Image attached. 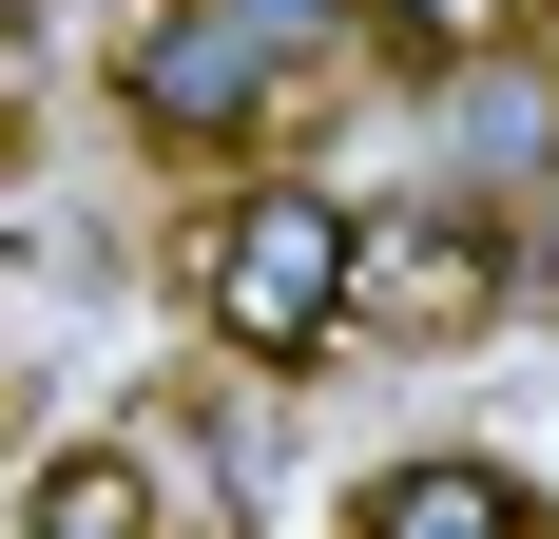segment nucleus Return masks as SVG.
<instances>
[{"label": "nucleus", "mask_w": 559, "mask_h": 539, "mask_svg": "<svg viewBox=\"0 0 559 539\" xmlns=\"http://www.w3.org/2000/svg\"><path fill=\"white\" fill-rule=\"evenodd\" d=\"M367 231L329 173H251V193H213L193 213V309H213L231 367H309V347H347L367 327Z\"/></svg>", "instance_id": "nucleus-1"}, {"label": "nucleus", "mask_w": 559, "mask_h": 539, "mask_svg": "<svg viewBox=\"0 0 559 539\" xmlns=\"http://www.w3.org/2000/svg\"><path fill=\"white\" fill-rule=\"evenodd\" d=\"M367 0H135V39H116V116L155 135V155H251L289 116V77L347 39Z\"/></svg>", "instance_id": "nucleus-2"}, {"label": "nucleus", "mask_w": 559, "mask_h": 539, "mask_svg": "<svg viewBox=\"0 0 559 539\" xmlns=\"http://www.w3.org/2000/svg\"><path fill=\"white\" fill-rule=\"evenodd\" d=\"M521 309V213H483V193H425V213L367 231V327H405V347H444V327Z\"/></svg>", "instance_id": "nucleus-3"}, {"label": "nucleus", "mask_w": 559, "mask_h": 539, "mask_svg": "<svg viewBox=\"0 0 559 539\" xmlns=\"http://www.w3.org/2000/svg\"><path fill=\"white\" fill-rule=\"evenodd\" d=\"M425 135H444V193L540 213V173H559V58L502 39V58H463V77H425Z\"/></svg>", "instance_id": "nucleus-4"}, {"label": "nucleus", "mask_w": 559, "mask_h": 539, "mask_svg": "<svg viewBox=\"0 0 559 539\" xmlns=\"http://www.w3.org/2000/svg\"><path fill=\"white\" fill-rule=\"evenodd\" d=\"M347 539H540V520H521V482H502V463L425 443V463H386V482L347 501Z\"/></svg>", "instance_id": "nucleus-5"}, {"label": "nucleus", "mask_w": 559, "mask_h": 539, "mask_svg": "<svg viewBox=\"0 0 559 539\" xmlns=\"http://www.w3.org/2000/svg\"><path fill=\"white\" fill-rule=\"evenodd\" d=\"M20 539H174V501L135 482V443H78V463H39Z\"/></svg>", "instance_id": "nucleus-6"}, {"label": "nucleus", "mask_w": 559, "mask_h": 539, "mask_svg": "<svg viewBox=\"0 0 559 539\" xmlns=\"http://www.w3.org/2000/svg\"><path fill=\"white\" fill-rule=\"evenodd\" d=\"M521 309H559V193L521 213Z\"/></svg>", "instance_id": "nucleus-7"}]
</instances>
